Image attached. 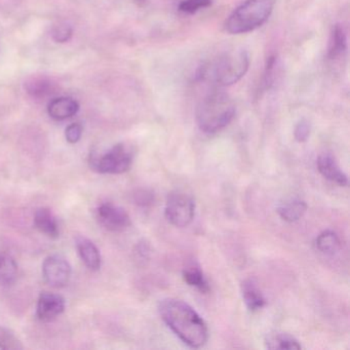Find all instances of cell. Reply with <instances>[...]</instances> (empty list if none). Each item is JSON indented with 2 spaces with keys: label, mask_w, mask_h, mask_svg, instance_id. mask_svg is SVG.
Wrapping results in <instances>:
<instances>
[{
  "label": "cell",
  "mask_w": 350,
  "mask_h": 350,
  "mask_svg": "<svg viewBox=\"0 0 350 350\" xmlns=\"http://www.w3.org/2000/svg\"><path fill=\"white\" fill-rule=\"evenodd\" d=\"M159 314L165 325L186 345L200 348L208 342L206 321L187 303L167 298L159 303Z\"/></svg>",
  "instance_id": "cell-1"
},
{
  "label": "cell",
  "mask_w": 350,
  "mask_h": 350,
  "mask_svg": "<svg viewBox=\"0 0 350 350\" xmlns=\"http://www.w3.org/2000/svg\"><path fill=\"white\" fill-rule=\"evenodd\" d=\"M234 116V102L221 91L208 94L196 109V122L200 130L206 134L220 132L232 122Z\"/></svg>",
  "instance_id": "cell-2"
},
{
  "label": "cell",
  "mask_w": 350,
  "mask_h": 350,
  "mask_svg": "<svg viewBox=\"0 0 350 350\" xmlns=\"http://www.w3.org/2000/svg\"><path fill=\"white\" fill-rule=\"evenodd\" d=\"M274 0H245L233 11L225 23L230 34H245L261 27L273 12Z\"/></svg>",
  "instance_id": "cell-3"
},
{
  "label": "cell",
  "mask_w": 350,
  "mask_h": 350,
  "mask_svg": "<svg viewBox=\"0 0 350 350\" xmlns=\"http://www.w3.org/2000/svg\"><path fill=\"white\" fill-rule=\"evenodd\" d=\"M250 56L247 51L235 50L225 53L211 67L208 77L221 87L239 83L249 70Z\"/></svg>",
  "instance_id": "cell-4"
},
{
  "label": "cell",
  "mask_w": 350,
  "mask_h": 350,
  "mask_svg": "<svg viewBox=\"0 0 350 350\" xmlns=\"http://www.w3.org/2000/svg\"><path fill=\"white\" fill-rule=\"evenodd\" d=\"M133 159L132 147L122 143L112 147L105 154L94 157L91 159V167L98 173L122 174L130 169Z\"/></svg>",
  "instance_id": "cell-5"
},
{
  "label": "cell",
  "mask_w": 350,
  "mask_h": 350,
  "mask_svg": "<svg viewBox=\"0 0 350 350\" xmlns=\"http://www.w3.org/2000/svg\"><path fill=\"white\" fill-rule=\"evenodd\" d=\"M165 215L169 223L178 228L187 227L196 216V202L185 192L174 191L167 196Z\"/></svg>",
  "instance_id": "cell-6"
},
{
  "label": "cell",
  "mask_w": 350,
  "mask_h": 350,
  "mask_svg": "<svg viewBox=\"0 0 350 350\" xmlns=\"http://www.w3.org/2000/svg\"><path fill=\"white\" fill-rule=\"evenodd\" d=\"M42 274L50 286L63 288L70 280L71 266L63 256H49L42 264Z\"/></svg>",
  "instance_id": "cell-7"
},
{
  "label": "cell",
  "mask_w": 350,
  "mask_h": 350,
  "mask_svg": "<svg viewBox=\"0 0 350 350\" xmlns=\"http://www.w3.org/2000/svg\"><path fill=\"white\" fill-rule=\"evenodd\" d=\"M100 224L109 231L120 232L131 225V218L122 206L106 202L101 204L97 211Z\"/></svg>",
  "instance_id": "cell-8"
},
{
  "label": "cell",
  "mask_w": 350,
  "mask_h": 350,
  "mask_svg": "<svg viewBox=\"0 0 350 350\" xmlns=\"http://www.w3.org/2000/svg\"><path fill=\"white\" fill-rule=\"evenodd\" d=\"M65 309V300L62 296L53 293H42L38 299V317L44 321H52Z\"/></svg>",
  "instance_id": "cell-9"
},
{
  "label": "cell",
  "mask_w": 350,
  "mask_h": 350,
  "mask_svg": "<svg viewBox=\"0 0 350 350\" xmlns=\"http://www.w3.org/2000/svg\"><path fill=\"white\" fill-rule=\"evenodd\" d=\"M317 170L323 177L339 186H347V175L342 171L333 154L321 153L317 161Z\"/></svg>",
  "instance_id": "cell-10"
},
{
  "label": "cell",
  "mask_w": 350,
  "mask_h": 350,
  "mask_svg": "<svg viewBox=\"0 0 350 350\" xmlns=\"http://www.w3.org/2000/svg\"><path fill=\"white\" fill-rule=\"evenodd\" d=\"M241 296L243 302L250 311H258L266 305V299L263 293L254 280H243L241 286Z\"/></svg>",
  "instance_id": "cell-11"
},
{
  "label": "cell",
  "mask_w": 350,
  "mask_h": 350,
  "mask_svg": "<svg viewBox=\"0 0 350 350\" xmlns=\"http://www.w3.org/2000/svg\"><path fill=\"white\" fill-rule=\"evenodd\" d=\"M77 247L83 263L91 270H99L101 267L102 259L99 250L95 243L83 237L77 239Z\"/></svg>",
  "instance_id": "cell-12"
},
{
  "label": "cell",
  "mask_w": 350,
  "mask_h": 350,
  "mask_svg": "<svg viewBox=\"0 0 350 350\" xmlns=\"http://www.w3.org/2000/svg\"><path fill=\"white\" fill-rule=\"evenodd\" d=\"M79 105L71 98H57L49 104V116L56 120H64L72 118L79 111Z\"/></svg>",
  "instance_id": "cell-13"
},
{
  "label": "cell",
  "mask_w": 350,
  "mask_h": 350,
  "mask_svg": "<svg viewBox=\"0 0 350 350\" xmlns=\"http://www.w3.org/2000/svg\"><path fill=\"white\" fill-rule=\"evenodd\" d=\"M34 225H36V228L40 232L48 235L49 237H52V239H56V237H59V233H60L56 217L49 208H40L36 213Z\"/></svg>",
  "instance_id": "cell-14"
},
{
  "label": "cell",
  "mask_w": 350,
  "mask_h": 350,
  "mask_svg": "<svg viewBox=\"0 0 350 350\" xmlns=\"http://www.w3.org/2000/svg\"><path fill=\"white\" fill-rule=\"evenodd\" d=\"M307 211V204L304 200L292 198L282 202L278 208V213L282 220L286 222H296L300 220Z\"/></svg>",
  "instance_id": "cell-15"
},
{
  "label": "cell",
  "mask_w": 350,
  "mask_h": 350,
  "mask_svg": "<svg viewBox=\"0 0 350 350\" xmlns=\"http://www.w3.org/2000/svg\"><path fill=\"white\" fill-rule=\"evenodd\" d=\"M347 50V36L341 25H335L329 36L327 57L329 60H336L341 57Z\"/></svg>",
  "instance_id": "cell-16"
},
{
  "label": "cell",
  "mask_w": 350,
  "mask_h": 350,
  "mask_svg": "<svg viewBox=\"0 0 350 350\" xmlns=\"http://www.w3.org/2000/svg\"><path fill=\"white\" fill-rule=\"evenodd\" d=\"M183 278L186 284L198 288L200 292L204 294L210 292L211 288L208 280L198 264L192 263L186 266L185 269L183 270Z\"/></svg>",
  "instance_id": "cell-17"
},
{
  "label": "cell",
  "mask_w": 350,
  "mask_h": 350,
  "mask_svg": "<svg viewBox=\"0 0 350 350\" xmlns=\"http://www.w3.org/2000/svg\"><path fill=\"white\" fill-rule=\"evenodd\" d=\"M265 346L268 349H301V344L293 336L286 333H272L266 337Z\"/></svg>",
  "instance_id": "cell-18"
},
{
  "label": "cell",
  "mask_w": 350,
  "mask_h": 350,
  "mask_svg": "<svg viewBox=\"0 0 350 350\" xmlns=\"http://www.w3.org/2000/svg\"><path fill=\"white\" fill-rule=\"evenodd\" d=\"M18 265L15 259L7 254L0 255V284L11 286L17 280Z\"/></svg>",
  "instance_id": "cell-19"
},
{
  "label": "cell",
  "mask_w": 350,
  "mask_h": 350,
  "mask_svg": "<svg viewBox=\"0 0 350 350\" xmlns=\"http://www.w3.org/2000/svg\"><path fill=\"white\" fill-rule=\"evenodd\" d=\"M315 245L321 253L325 255H334L339 251L341 241L337 233L332 230H325L317 237Z\"/></svg>",
  "instance_id": "cell-20"
},
{
  "label": "cell",
  "mask_w": 350,
  "mask_h": 350,
  "mask_svg": "<svg viewBox=\"0 0 350 350\" xmlns=\"http://www.w3.org/2000/svg\"><path fill=\"white\" fill-rule=\"evenodd\" d=\"M0 348L1 349H21L23 346L13 333L0 325Z\"/></svg>",
  "instance_id": "cell-21"
},
{
  "label": "cell",
  "mask_w": 350,
  "mask_h": 350,
  "mask_svg": "<svg viewBox=\"0 0 350 350\" xmlns=\"http://www.w3.org/2000/svg\"><path fill=\"white\" fill-rule=\"evenodd\" d=\"M212 5V0H183L179 10L185 14H194Z\"/></svg>",
  "instance_id": "cell-22"
},
{
  "label": "cell",
  "mask_w": 350,
  "mask_h": 350,
  "mask_svg": "<svg viewBox=\"0 0 350 350\" xmlns=\"http://www.w3.org/2000/svg\"><path fill=\"white\" fill-rule=\"evenodd\" d=\"M28 93L34 97H44L50 91V83L44 79H34L27 85Z\"/></svg>",
  "instance_id": "cell-23"
},
{
  "label": "cell",
  "mask_w": 350,
  "mask_h": 350,
  "mask_svg": "<svg viewBox=\"0 0 350 350\" xmlns=\"http://www.w3.org/2000/svg\"><path fill=\"white\" fill-rule=\"evenodd\" d=\"M71 36H72V28L67 24H60L53 30V38L60 44L68 42Z\"/></svg>",
  "instance_id": "cell-24"
},
{
  "label": "cell",
  "mask_w": 350,
  "mask_h": 350,
  "mask_svg": "<svg viewBox=\"0 0 350 350\" xmlns=\"http://www.w3.org/2000/svg\"><path fill=\"white\" fill-rule=\"evenodd\" d=\"M310 124L307 120H302L295 126L294 136L298 142L302 143L307 141L310 135Z\"/></svg>",
  "instance_id": "cell-25"
},
{
  "label": "cell",
  "mask_w": 350,
  "mask_h": 350,
  "mask_svg": "<svg viewBox=\"0 0 350 350\" xmlns=\"http://www.w3.org/2000/svg\"><path fill=\"white\" fill-rule=\"evenodd\" d=\"M83 126L79 124H72L66 129L65 132V136H66V140L68 141L70 144H75L81 140V135H83Z\"/></svg>",
  "instance_id": "cell-26"
},
{
  "label": "cell",
  "mask_w": 350,
  "mask_h": 350,
  "mask_svg": "<svg viewBox=\"0 0 350 350\" xmlns=\"http://www.w3.org/2000/svg\"><path fill=\"white\" fill-rule=\"evenodd\" d=\"M153 200H154L153 194L146 191V190H141V191H138L135 194V202H136V204H140V206H149V204H152Z\"/></svg>",
  "instance_id": "cell-27"
},
{
  "label": "cell",
  "mask_w": 350,
  "mask_h": 350,
  "mask_svg": "<svg viewBox=\"0 0 350 350\" xmlns=\"http://www.w3.org/2000/svg\"><path fill=\"white\" fill-rule=\"evenodd\" d=\"M134 1L135 3H138V5H144L147 0H134Z\"/></svg>",
  "instance_id": "cell-28"
}]
</instances>
